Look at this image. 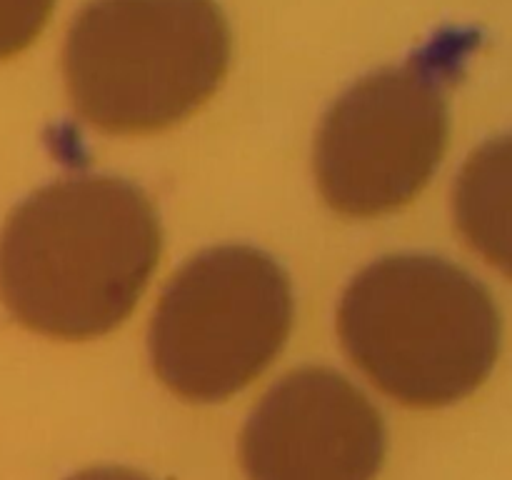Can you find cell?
Instances as JSON below:
<instances>
[{
    "label": "cell",
    "mask_w": 512,
    "mask_h": 480,
    "mask_svg": "<svg viewBox=\"0 0 512 480\" xmlns=\"http://www.w3.org/2000/svg\"><path fill=\"white\" fill-rule=\"evenodd\" d=\"M158 258L148 195L110 175H75L35 190L5 220L0 300L33 333L98 338L133 313Z\"/></svg>",
    "instance_id": "1"
},
{
    "label": "cell",
    "mask_w": 512,
    "mask_h": 480,
    "mask_svg": "<svg viewBox=\"0 0 512 480\" xmlns=\"http://www.w3.org/2000/svg\"><path fill=\"white\" fill-rule=\"evenodd\" d=\"M338 338L355 368L405 408H445L493 373L503 325L493 295L433 255H385L338 305Z\"/></svg>",
    "instance_id": "2"
},
{
    "label": "cell",
    "mask_w": 512,
    "mask_h": 480,
    "mask_svg": "<svg viewBox=\"0 0 512 480\" xmlns=\"http://www.w3.org/2000/svg\"><path fill=\"white\" fill-rule=\"evenodd\" d=\"M228 65L230 28L213 0H93L63 48L70 103L110 135L183 123L213 98Z\"/></svg>",
    "instance_id": "3"
},
{
    "label": "cell",
    "mask_w": 512,
    "mask_h": 480,
    "mask_svg": "<svg viewBox=\"0 0 512 480\" xmlns=\"http://www.w3.org/2000/svg\"><path fill=\"white\" fill-rule=\"evenodd\" d=\"M293 328L290 278L250 245L203 250L170 278L150 323V360L188 403H220L248 388Z\"/></svg>",
    "instance_id": "4"
},
{
    "label": "cell",
    "mask_w": 512,
    "mask_h": 480,
    "mask_svg": "<svg viewBox=\"0 0 512 480\" xmlns=\"http://www.w3.org/2000/svg\"><path fill=\"white\" fill-rule=\"evenodd\" d=\"M448 135V58L430 55L368 75L320 125V195L345 218L395 213L430 183Z\"/></svg>",
    "instance_id": "5"
},
{
    "label": "cell",
    "mask_w": 512,
    "mask_h": 480,
    "mask_svg": "<svg viewBox=\"0 0 512 480\" xmlns=\"http://www.w3.org/2000/svg\"><path fill=\"white\" fill-rule=\"evenodd\" d=\"M388 433L380 410L338 370H290L263 395L240 435L248 480H375Z\"/></svg>",
    "instance_id": "6"
},
{
    "label": "cell",
    "mask_w": 512,
    "mask_h": 480,
    "mask_svg": "<svg viewBox=\"0 0 512 480\" xmlns=\"http://www.w3.org/2000/svg\"><path fill=\"white\" fill-rule=\"evenodd\" d=\"M453 215L465 243L512 280V135L480 145L465 160Z\"/></svg>",
    "instance_id": "7"
},
{
    "label": "cell",
    "mask_w": 512,
    "mask_h": 480,
    "mask_svg": "<svg viewBox=\"0 0 512 480\" xmlns=\"http://www.w3.org/2000/svg\"><path fill=\"white\" fill-rule=\"evenodd\" d=\"M53 8L55 0H0V60L30 48Z\"/></svg>",
    "instance_id": "8"
},
{
    "label": "cell",
    "mask_w": 512,
    "mask_h": 480,
    "mask_svg": "<svg viewBox=\"0 0 512 480\" xmlns=\"http://www.w3.org/2000/svg\"><path fill=\"white\" fill-rule=\"evenodd\" d=\"M68 480H150L148 475L140 470L123 468V465H100V468L80 470V473L70 475Z\"/></svg>",
    "instance_id": "9"
}]
</instances>
